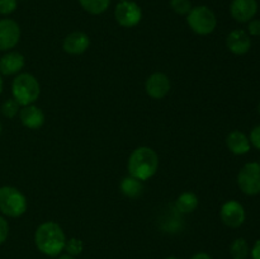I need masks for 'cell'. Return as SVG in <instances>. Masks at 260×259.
Here are the masks:
<instances>
[{"label": "cell", "instance_id": "1", "mask_svg": "<svg viewBox=\"0 0 260 259\" xmlns=\"http://www.w3.org/2000/svg\"><path fill=\"white\" fill-rule=\"evenodd\" d=\"M66 235L62 228L53 221L41 223L35 233V244L38 250L48 256H57L65 249Z\"/></svg>", "mask_w": 260, "mask_h": 259}, {"label": "cell", "instance_id": "2", "mask_svg": "<svg viewBox=\"0 0 260 259\" xmlns=\"http://www.w3.org/2000/svg\"><path fill=\"white\" fill-rule=\"evenodd\" d=\"M159 168V156L151 147L140 146L131 152L127 163L129 175L140 180H147L154 177Z\"/></svg>", "mask_w": 260, "mask_h": 259}, {"label": "cell", "instance_id": "3", "mask_svg": "<svg viewBox=\"0 0 260 259\" xmlns=\"http://www.w3.org/2000/svg\"><path fill=\"white\" fill-rule=\"evenodd\" d=\"M12 94L20 107L29 106L40 96L41 85L32 74H18L12 83Z\"/></svg>", "mask_w": 260, "mask_h": 259}, {"label": "cell", "instance_id": "4", "mask_svg": "<svg viewBox=\"0 0 260 259\" xmlns=\"http://www.w3.org/2000/svg\"><path fill=\"white\" fill-rule=\"evenodd\" d=\"M27 198L12 185L0 187V212L8 217H20L27 211Z\"/></svg>", "mask_w": 260, "mask_h": 259}, {"label": "cell", "instance_id": "5", "mask_svg": "<svg viewBox=\"0 0 260 259\" xmlns=\"http://www.w3.org/2000/svg\"><path fill=\"white\" fill-rule=\"evenodd\" d=\"M187 23L190 29L200 36L211 35L216 29L217 19L212 10L205 5L190 9L187 14Z\"/></svg>", "mask_w": 260, "mask_h": 259}, {"label": "cell", "instance_id": "6", "mask_svg": "<svg viewBox=\"0 0 260 259\" xmlns=\"http://www.w3.org/2000/svg\"><path fill=\"white\" fill-rule=\"evenodd\" d=\"M238 185L243 193L256 196L260 193V164L248 163L238 174Z\"/></svg>", "mask_w": 260, "mask_h": 259}, {"label": "cell", "instance_id": "7", "mask_svg": "<svg viewBox=\"0 0 260 259\" xmlns=\"http://www.w3.org/2000/svg\"><path fill=\"white\" fill-rule=\"evenodd\" d=\"M114 18L117 23L124 28H132L140 23L142 18V10L136 3L127 0L121 2L114 9Z\"/></svg>", "mask_w": 260, "mask_h": 259}, {"label": "cell", "instance_id": "8", "mask_svg": "<svg viewBox=\"0 0 260 259\" xmlns=\"http://www.w3.org/2000/svg\"><path fill=\"white\" fill-rule=\"evenodd\" d=\"M220 217L221 221L225 223L226 226L231 229H238L245 222L246 213L245 208L241 203L238 201H228L222 205L220 210Z\"/></svg>", "mask_w": 260, "mask_h": 259}, {"label": "cell", "instance_id": "9", "mask_svg": "<svg viewBox=\"0 0 260 259\" xmlns=\"http://www.w3.org/2000/svg\"><path fill=\"white\" fill-rule=\"evenodd\" d=\"M20 40V27L15 20L0 19V51H9L18 45Z\"/></svg>", "mask_w": 260, "mask_h": 259}, {"label": "cell", "instance_id": "10", "mask_svg": "<svg viewBox=\"0 0 260 259\" xmlns=\"http://www.w3.org/2000/svg\"><path fill=\"white\" fill-rule=\"evenodd\" d=\"M170 79L164 73H154L146 79L145 90L152 99H162L170 91Z\"/></svg>", "mask_w": 260, "mask_h": 259}, {"label": "cell", "instance_id": "11", "mask_svg": "<svg viewBox=\"0 0 260 259\" xmlns=\"http://www.w3.org/2000/svg\"><path fill=\"white\" fill-rule=\"evenodd\" d=\"M258 12L256 0H233L230 5L231 17L239 23H248Z\"/></svg>", "mask_w": 260, "mask_h": 259}, {"label": "cell", "instance_id": "12", "mask_svg": "<svg viewBox=\"0 0 260 259\" xmlns=\"http://www.w3.org/2000/svg\"><path fill=\"white\" fill-rule=\"evenodd\" d=\"M90 46V38L84 32H71L65 37L62 48L69 55H81Z\"/></svg>", "mask_w": 260, "mask_h": 259}, {"label": "cell", "instance_id": "13", "mask_svg": "<svg viewBox=\"0 0 260 259\" xmlns=\"http://www.w3.org/2000/svg\"><path fill=\"white\" fill-rule=\"evenodd\" d=\"M226 45H228L229 51L234 55H245L251 47L250 36L244 29H235L229 33L226 38Z\"/></svg>", "mask_w": 260, "mask_h": 259}, {"label": "cell", "instance_id": "14", "mask_svg": "<svg viewBox=\"0 0 260 259\" xmlns=\"http://www.w3.org/2000/svg\"><path fill=\"white\" fill-rule=\"evenodd\" d=\"M19 118L23 126L29 130H38L45 123V113L35 104L23 107L19 111Z\"/></svg>", "mask_w": 260, "mask_h": 259}, {"label": "cell", "instance_id": "15", "mask_svg": "<svg viewBox=\"0 0 260 259\" xmlns=\"http://www.w3.org/2000/svg\"><path fill=\"white\" fill-rule=\"evenodd\" d=\"M24 56L15 51L5 53L0 57V74L2 75H15L24 68Z\"/></svg>", "mask_w": 260, "mask_h": 259}, {"label": "cell", "instance_id": "16", "mask_svg": "<svg viewBox=\"0 0 260 259\" xmlns=\"http://www.w3.org/2000/svg\"><path fill=\"white\" fill-rule=\"evenodd\" d=\"M226 145H228L229 150L235 155L246 154V152H249L251 146L249 137L244 132L238 131V130H235V131L230 132L228 135V137H226Z\"/></svg>", "mask_w": 260, "mask_h": 259}, {"label": "cell", "instance_id": "17", "mask_svg": "<svg viewBox=\"0 0 260 259\" xmlns=\"http://www.w3.org/2000/svg\"><path fill=\"white\" fill-rule=\"evenodd\" d=\"M119 189L126 197L137 198L144 192V183H142V180L137 179L132 175H127L122 179L121 184H119Z\"/></svg>", "mask_w": 260, "mask_h": 259}, {"label": "cell", "instance_id": "18", "mask_svg": "<svg viewBox=\"0 0 260 259\" xmlns=\"http://www.w3.org/2000/svg\"><path fill=\"white\" fill-rule=\"evenodd\" d=\"M198 197L193 192H183L175 201V208L180 213H192L198 207Z\"/></svg>", "mask_w": 260, "mask_h": 259}, {"label": "cell", "instance_id": "19", "mask_svg": "<svg viewBox=\"0 0 260 259\" xmlns=\"http://www.w3.org/2000/svg\"><path fill=\"white\" fill-rule=\"evenodd\" d=\"M79 3L85 12L98 15L108 9L111 0H79Z\"/></svg>", "mask_w": 260, "mask_h": 259}, {"label": "cell", "instance_id": "20", "mask_svg": "<svg viewBox=\"0 0 260 259\" xmlns=\"http://www.w3.org/2000/svg\"><path fill=\"white\" fill-rule=\"evenodd\" d=\"M230 254L233 259H248L250 254V248L245 239L238 238L230 245Z\"/></svg>", "mask_w": 260, "mask_h": 259}, {"label": "cell", "instance_id": "21", "mask_svg": "<svg viewBox=\"0 0 260 259\" xmlns=\"http://www.w3.org/2000/svg\"><path fill=\"white\" fill-rule=\"evenodd\" d=\"M20 106L17 103V101L13 98L7 99L4 103L2 104V114L5 118H14L17 114H19Z\"/></svg>", "mask_w": 260, "mask_h": 259}, {"label": "cell", "instance_id": "22", "mask_svg": "<svg viewBox=\"0 0 260 259\" xmlns=\"http://www.w3.org/2000/svg\"><path fill=\"white\" fill-rule=\"evenodd\" d=\"M83 249H84V244L80 239L70 238L69 240H66L65 249H63V250H66V253H68L69 255L78 256L83 253Z\"/></svg>", "mask_w": 260, "mask_h": 259}, {"label": "cell", "instance_id": "23", "mask_svg": "<svg viewBox=\"0 0 260 259\" xmlns=\"http://www.w3.org/2000/svg\"><path fill=\"white\" fill-rule=\"evenodd\" d=\"M170 8L179 15H187L192 9L190 0H170Z\"/></svg>", "mask_w": 260, "mask_h": 259}, {"label": "cell", "instance_id": "24", "mask_svg": "<svg viewBox=\"0 0 260 259\" xmlns=\"http://www.w3.org/2000/svg\"><path fill=\"white\" fill-rule=\"evenodd\" d=\"M17 9V0H0V14L9 15Z\"/></svg>", "mask_w": 260, "mask_h": 259}, {"label": "cell", "instance_id": "25", "mask_svg": "<svg viewBox=\"0 0 260 259\" xmlns=\"http://www.w3.org/2000/svg\"><path fill=\"white\" fill-rule=\"evenodd\" d=\"M9 235V223L3 216H0V245L5 243Z\"/></svg>", "mask_w": 260, "mask_h": 259}, {"label": "cell", "instance_id": "26", "mask_svg": "<svg viewBox=\"0 0 260 259\" xmlns=\"http://www.w3.org/2000/svg\"><path fill=\"white\" fill-rule=\"evenodd\" d=\"M249 140H250V144L253 145L254 147H256V149L260 150V124L251 130Z\"/></svg>", "mask_w": 260, "mask_h": 259}, {"label": "cell", "instance_id": "27", "mask_svg": "<svg viewBox=\"0 0 260 259\" xmlns=\"http://www.w3.org/2000/svg\"><path fill=\"white\" fill-rule=\"evenodd\" d=\"M248 32L251 36H260V19H251L249 22Z\"/></svg>", "mask_w": 260, "mask_h": 259}, {"label": "cell", "instance_id": "28", "mask_svg": "<svg viewBox=\"0 0 260 259\" xmlns=\"http://www.w3.org/2000/svg\"><path fill=\"white\" fill-rule=\"evenodd\" d=\"M251 259H260V239L255 241V244L253 245L250 250Z\"/></svg>", "mask_w": 260, "mask_h": 259}, {"label": "cell", "instance_id": "29", "mask_svg": "<svg viewBox=\"0 0 260 259\" xmlns=\"http://www.w3.org/2000/svg\"><path fill=\"white\" fill-rule=\"evenodd\" d=\"M190 259H212V258H211L210 254L203 253V251H200V253L194 254V255H193Z\"/></svg>", "mask_w": 260, "mask_h": 259}, {"label": "cell", "instance_id": "30", "mask_svg": "<svg viewBox=\"0 0 260 259\" xmlns=\"http://www.w3.org/2000/svg\"><path fill=\"white\" fill-rule=\"evenodd\" d=\"M57 259H76V258H75V256H73V255H69V254H63V255L58 256Z\"/></svg>", "mask_w": 260, "mask_h": 259}, {"label": "cell", "instance_id": "31", "mask_svg": "<svg viewBox=\"0 0 260 259\" xmlns=\"http://www.w3.org/2000/svg\"><path fill=\"white\" fill-rule=\"evenodd\" d=\"M3 88H4V81H3L2 74H0V94L3 93Z\"/></svg>", "mask_w": 260, "mask_h": 259}, {"label": "cell", "instance_id": "32", "mask_svg": "<svg viewBox=\"0 0 260 259\" xmlns=\"http://www.w3.org/2000/svg\"><path fill=\"white\" fill-rule=\"evenodd\" d=\"M165 259H179V258H177V256H168V258Z\"/></svg>", "mask_w": 260, "mask_h": 259}, {"label": "cell", "instance_id": "33", "mask_svg": "<svg viewBox=\"0 0 260 259\" xmlns=\"http://www.w3.org/2000/svg\"><path fill=\"white\" fill-rule=\"evenodd\" d=\"M258 112H259V114H260V102H259V104H258Z\"/></svg>", "mask_w": 260, "mask_h": 259}, {"label": "cell", "instance_id": "34", "mask_svg": "<svg viewBox=\"0 0 260 259\" xmlns=\"http://www.w3.org/2000/svg\"><path fill=\"white\" fill-rule=\"evenodd\" d=\"M2 130H3V127H2V122H0V134H2Z\"/></svg>", "mask_w": 260, "mask_h": 259}, {"label": "cell", "instance_id": "35", "mask_svg": "<svg viewBox=\"0 0 260 259\" xmlns=\"http://www.w3.org/2000/svg\"><path fill=\"white\" fill-rule=\"evenodd\" d=\"M121 2H127V0H121Z\"/></svg>", "mask_w": 260, "mask_h": 259}, {"label": "cell", "instance_id": "36", "mask_svg": "<svg viewBox=\"0 0 260 259\" xmlns=\"http://www.w3.org/2000/svg\"><path fill=\"white\" fill-rule=\"evenodd\" d=\"M259 164H260V161H259Z\"/></svg>", "mask_w": 260, "mask_h": 259}]
</instances>
